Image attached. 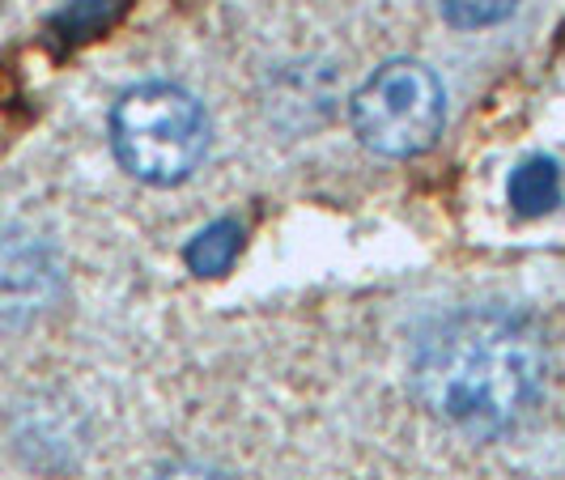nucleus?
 Segmentation results:
<instances>
[{"instance_id":"1","label":"nucleus","mask_w":565,"mask_h":480,"mask_svg":"<svg viewBox=\"0 0 565 480\" xmlns=\"http://www.w3.org/2000/svg\"><path fill=\"white\" fill-rule=\"evenodd\" d=\"M413 383L425 408L455 429L502 434L536 404L544 349L519 314L459 311L417 344Z\"/></svg>"},{"instance_id":"2","label":"nucleus","mask_w":565,"mask_h":480,"mask_svg":"<svg viewBox=\"0 0 565 480\" xmlns=\"http://www.w3.org/2000/svg\"><path fill=\"white\" fill-rule=\"evenodd\" d=\"M111 145L119 167L132 179L170 188L183 183L204 158L209 124L200 103L167 82L128 89L111 111Z\"/></svg>"},{"instance_id":"3","label":"nucleus","mask_w":565,"mask_h":480,"mask_svg":"<svg viewBox=\"0 0 565 480\" xmlns=\"http://www.w3.org/2000/svg\"><path fill=\"white\" fill-rule=\"evenodd\" d=\"M443 82L417 60H392L374 68L353 98L358 141L383 158H413L443 132Z\"/></svg>"},{"instance_id":"4","label":"nucleus","mask_w":565,"mask_h":480,"mask_svg":"<svg viewBox=\"0 0 565 480\" xmlns=\"http://www.w3.org/2000/svg\"><path fill=\"white\" fill-rule=\"evenodd\" d=\"M507 196L514 204V213L544 217L562 200V167L553 158H527V162H519V167L510 170Z\"/></svg>"},{"instance_id":"5","label":"nucleus","mask_w":565,"mask_h":480,"mask_svg":"<svg viewBox=\"0 0 565 480\" xmlns=\"http://www.w3.org/2000/svg\"><path fill=\"white\" fill-rule=\"evenodd\" d=\"M238 247H243V226L238 222H213L188 243V268L200 277H222L234 264Z\"/></svg>"},{"instance_id":"6","label":"nucleus","mask_w":565,"mask_h":480,"mask_svg":"<svg viewBox=\"0 0 565 480\" xmlns=\"http://www.w3.org/2000/svg\"><path fill=\"white\" fill-rule=\"evenodd\" d=\"M519 9V0H443V13L451 18L459 30H481L502 22Z\"/></svg>"},{"instance_id":"7","label":"nucleus","mask_w":565,"mask_h":480,"mask_svg":"<svg viewBox=\"0 0 565 480\" xmlns=\"http://www.w3.org/2000/svg\"><path fill=\"white\" fill-rule=\"evenodd\" d=\"M119 4H124V0H73V4L60 13V30H64L68 39H85V34L107 26L115 13H119Z\"/></svg>"},{"instance_id":"8","label":"nucleus","mask_w":565,"mask_h":480,"mask_svg":"<svg viewBox=\"0 0 565 480\" xmlns=\"http://www.w3.org/2000/svg\"><path fill=\"white\" fill-rule=\"evenodd\" d=\"M158 480H226V477L213 472V468H204V463H174V468H167Z\"/></svg>"}]
</instances>
